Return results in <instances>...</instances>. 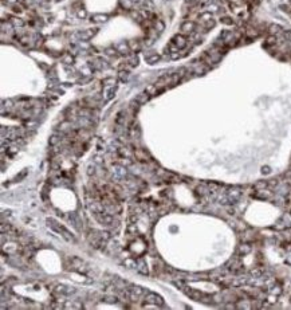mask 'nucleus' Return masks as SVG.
I'll list each match as a JSON object with an SVG mask.
<instances>
[{
  "instance_id": "1",
  "label": "nucleus",
  "mask_w": 291,
  "mask_h": 310,
  "mask_svg": "<svg viewBox=\"0 0 291 310\" xmlns=\"http://www.w3.org/2000/svg\"><path fill=\"white\" fill-rule=\"evenodd\" d=\"M47 224H51L50 227L52 228V230L56 231L58 234H61V236H63L67 242H75V238H74L73 234H71L69 230H67V228L62 227L59 223H56L54 219H48V220H47Z\"/></svg>"
},
{
  "instance_id": "2",
  "label": "nucleus",
  "mask_w": 291,
  "mask_h": 310,
  "mask_svg": "<svg viewBox=\"0 0 291 310\" xmlns=\"http://www.w3.org/2000/svg\"><path fill=\"white\" fill-rule=\"evenodd\" d=\"M145 302L148 303H153V305H157V306H162L164 305V299L157 295L156 293H152V291H148L145 293Z\"/></svg>"
},
{
  "instance_id": "3",
  "label": "nucleus",
  "mask_w": 291,
  "mask_h": 310,
  "mask_svg": "<svg viewBox=\"0 0 291 310\" xmlns=\"http://www.w3.org/2000/svg\"><path fill=\"white\" fill-rule=\"evenodd\" d=\"M95 219H97L101 224H104V226H110V224H113V222H114L113 215L109 214V212H99V214H95Z\"/></svg>"
},
{
  "instance_id": "4",
  "label": "nucleus",
  "mask_w": 291,
  "mask_h": 310,
  "mask_svg": "<svg viewBox=\"0 0 291 310\" xmlns=\"http://www.w3.org/2000/svg\"><path fill=\"white\" fill-rule=\"evenodd\" d=\"M180 30L181 32L184 35H191V34H195L196 31V23L192 20H185L182 22V24L180 26Z\"/></svg>"
},
{
  "instance_id": "5",
  "label": "nucleus",
  "mask_w": 291,
  "mask_h": 310,
  "mask_svg": "<svg viewBox=\"0 0 291 310\" xmlns=\"http://www.w3.org/2000/svg\"><path fill=\"white\" fill-rule=\"evenodd\" d=\"M172 43L176 44V46L178 47V50H182V48H185L187 44H188V38H187V35H184V34H177V35H174L173 37Z\"/></svg>"
},
{
  "instance_id": "6",
  "label": "nucleus",
  "mask_w": 291,
  "mask_h": 310,
  "mask_svg": "<svg viewBox=\"0 0 291 310\" xmlns=\"http://www.w3.org/2000/svg\"><path fill=\"white\" fill-rule=\"evenodd\" d=\"M128 290L130 291V299H133V301H137L138 297L145 295V290L142 289V287H140V286H136V285H130Z\"/></svg>"
},
{
  "instance_id": "7",
  "label": "nucleus",
  "mask_w": 291,
  "mask_h": 310,
  "mask_svg": "<svg viewBox=\"0 0 291 310\" xmlns=\"http://www.w3.org/2000/svg\"><path fill=\"white\" fill-rule=\"evenodd\" d=\"M114 93H115V83H111V85L105 83V87H104V102L110 101L111 98L114 97Z\"/></svg>"
},
{
  "instance_id": "8",
  "label": "nucleus",
  "mask_w": 291,
  "mask_h": 310,
  "mask_svg": "<svg viewBox=\"0 0 291 310\" xmlns=\"http://www.w3.org/2000/svg\"><path fill=\"white\" fill-rule=\"evenodd\" d=\"M55 293L61 294V295H70V294L75 293V289L74 287H69L66 285H56L55 286Z\"/></svg>"
},
{
  "instance_id": "9",
  "label": "nucleus",
  "mask_w": 291,
  "mask_h": 310,
  "mask_svg": "<svg viewBox=\"0 0 291 310\" xmlns=\"http://www.w3.org/2000/svg\"><path fill=\"white\" fill-rule=\"evenodd\" d=\"M113 173H114L115 177L124 179L126 176V168H125V165H122V164H115V165H113Z\"/></svg>"
},
{
  "instance_id": "10",
  "label": "nucleus",
  "mask_w": 291,
  "mask_h": 310,
  "mask_svg": "<svg viewBox=\"0 0 291 310\" xmlns=\"http://www.w3.org/2000/svg\"><path fill=\"white\" fill-rule=\"evenodd\" d=\"M134 157H136L138 161H142V163H146L148 160H150V155L144 149H136L134 150Z\"/></svg>"
},
{
  "instance_id": "11",
  "label": "nucleus",
  "mask_w": 291,
  "mask_h": 310,
  "mask_svg": "<svg viewBox=\"0 0 291 310\" xmlns=\"http://www.w3.org/2000/svg\"><path fill=\"white\" fill-rule=\"evenodd\" d=\"M90 209L93 211L94 214H99V212H104L105 211V204L102 201H93L90 204Z\"/></svg>"
},
{
  "instance_id": "12",
  "label": "nucleus",
  "mask_w": 291,
  "mask_h": 310,
  "mask_svg": "<svg viewBox=\"0 0 291 310\" xmlns=\"http://www.w3.org/2000/svg\"><path fill=\"white\" fill-rule=\"evenodd\" d=\"M136 270L140 273V274H142V275H148V264H146V262H145L144 259L137 260V267H136Z\"/></svg>"
},
{
  "instance_id": "13",
  "label": "nucleus",
  "mask_w": 291,
  "mask_h": 310,
  "mask_svg": "<svg viewBox=\"0 0 291 310\" xmlns=\"http://www.w3.org/2000/svg\"><path fill=\"white\" fill-rule=\"evenodd\" d=\"M90 20L94 22V23H105V22L109 20V16L104 15V13H94L90 17Z\"/></svg>"
},
{
  "instance_id": "14",
  "label": "nucleus",
  "mask_w": 291,
  "mask_h": 310,
  "mask_svg": "<svg viewBox=\"0 0 291 310\" xmlns=\"http://www.w3.org/2000/svg\"><path fill=\"white\" fill-rule=\"evenodd\" d=\"M158 61H160V55H157V54H154V52H150V54H148V55H145V62L148 65H154V63H157Z\"/></svg>"
},
{
  "instance_id": "15",
  "label": "nucleus",
  "mask_w": 291,
  "mask_h": 310,
  "mask_svg": "<svg viewBox=\"0 0 291 310\" xmlns=\"http://www.w3.org/2000/svg\"><path fill=\"white\" fill-rule=\"evenodd\" d=\"M125 121H126V113L125 110H121L115 116V124L117 125H125Z\"/></svg>"
},
{
  "instance_id": "16",
  "label": "nucleus",
  "mask_w": 291,
  "mask_h": 310,
  "mask_svg": "<svg viewBox=\"0 0 291 310\" xmlns=\"http://www.w3.org/2000/svg\"><path fill=\"white\" fill-rule=\"evenodd\" d=\"M149 98H150V96L148 94L146 91L145 93H141V94H138V96L136 97V101L140 103V105H144V103H146L148 101H149Z\"/></svg>"
},
{
  "instance_id": "17",
  "label": "nucleus",
  "mask_w": 291,
  "mask_h": 310,
  "mask_svg": "<svg viewBox=\"0 0 291 310\" xmlns=\"http://www.w3.org/2000/svg\"><path fill=\"white\" fill-rule=\"evenodd\" d=\"M268 32H270V35H276V34L283 32V28L278 24H270L268 26Z\"/></svg>"
},
{
  "instance_id": "18",
  "label": "nucleus",
  "mask_w": 291,
  "mask_h": 310,
  "mask_svg": "<svg viewBox=\"0 0 291 310\" xmlns=\"http://www.w3.org/2000/svg\"><path fill=\"white\" fill-rule=\"evenodd\" d=\"M95 31L97 30H86L85 32H82L79 35V38L82 39V40H89L90 38H93L94 35H95Z\"/></svg>"
},
{
  "instance_id": "19",
  "label": "nucleus",
  "mask_w": 291,
  "mask_h": 310,
  "mask_svg": "<svg viewBox=\"0 0 291 310\" xmlns=\"http://www.w3.org/2000/svg\"><path fill=\"white\" fill-rule=\"evenodd\" d=\"M215 24H216V22H215L213 17H212V19H209V20H207V22H204V23H201V26H203L204 31H208V30L213 28Z\"/></svg>"
},
{
  "instance_id": "20",
  "label": "nucleus",
  "mask_w": 291,
  "mask_h": 310,
  "mask_svg": "<svg viewBox=\"0 0 291 310\" xmlns=\"http://www.w3.org/2000/svg\"><path fill=\"white\" fill-rule=\"evenodd\" d=\"M148 94H149V96L152 97V96H156V94H158L160 91H158V89L157 87H156V85H149V86H148L146 87V90H145Z\"/></svg>"
},
{
  "instance_id": "21",
  "label": "nucleus",
  "mask_w": 291,
  "mask_h": 310,
  "mask_svg": "<svg viewBox=\"0 0 291 310\" xmlns=\"http://www.w3.org/2000/svg\"><path fill=\"white\" fill-rule=\"evenodd\" d=\"M48 142H50L51 146L58 145V144L61 142V136H59V134H52V136L50 137V140H48Z\"/></svg>"
},
{
  "instance_id": "22",
  "label": "nucleus",
  "mask_w": 291,
  "mask_h": 310,
  "mask_svg": "<svg viewBox=\"0 0 291 310\" xmlns=\"http://www.w3.org/2000/svg\"><path fill=\"white\" fill-rule=\"evenodd\" d=\"M66 309H69V308H71V309H82V303L79 302V301H71V302H69L65 306Z\"/></svg>"
},
{
  "instance_id": "23",
  "label": "nucleus",
  "mask_w": 291,
  "mask_h": 310,
  "mask_svg": "<svg viewBox=\"0 0 291 310\" xmlns=\"http://www.w3.org/2000/svg\"><path fill=\"white\" fill-rule=\"evenodd\" d=\"M276 42H278L276 35H268V37L266 38V44H268V46H275Z\"/></svg>"
},
{
  "instance_id": "24",
  "label": "nucleus",
  "mask_w": 291,
  "mask_h": 310,
  "mask_svg": "<svg viewBox=\"0 0 291 310\" xmlns=\"http://www.w3.org/2000/svg\"><path fill=\"white\" fill-rule=\"evenodd\" d=\"M102 301H105V302H107V303H117L118 298L115 297V295H105V297L102 298Z\"/></svg>"
},
{
  "instance_id": "25",
  "label": "nucleus",
  "mask_w": 291,
  "mask_h": 310,
  "mask_svg": "<svg viewBox=\"0 0 291 310\" xmlns=\"http://www.w3.org/2000/svg\"><path fill=\"white\" fill-rule=\"evenodd\" d=\"M199 19H200V22L201 23H204V22H207V20H209V19H212V15H211V12H203V13H200V16H199Z\"/></svg>"
},
{
  "instance_id": "26",
  "label": "nucleus",
  "mask_w": 291,
  "mask_h": 310,
  "mask_svg": "<svg viewBox=\"0 0 291 310\" xmlns=\"http://www.w3.org/2000/svg\"><path fill=\"white\" fill-rule=\"evenodd\" d=\"M125 266H128L129 268H136V267H137V262H136V259H133V258H129V259H126V260H125Z\"/></svg>"
},
{
  "instance_id": "27",
  "label": "nucleus",
  "mask_w": 291,
  "mask_h": 310,
  "mask_svg": "<svg viewBox=\"0 0 291 310\" xmlns=\"http://www.w3.org/2000/svg\"><path fill=\"white\" fill-rule=\"evenodd\" d=\"M128 63L130 65V66H133V67L138 65V58L136 57V54H133V55H130V57L128 58Z\"/></svg>"
},
{
  "instance_id": "28",
  "label": "nucleus",
  "mask_w": 291,
  "mask_h": 310,
  "mask_svg": "<svg viewBox=\"0 0 291 310\" xmlns=\"http://www.w3.org/2000/svg\"><path fill=\"white\" fill-rule=\"evenodd\" d=\"M118 78H119V81H122V82H126V81L129 79V73L128 71H125V70H121L118 73Z\"/></svg>"
},
{
  "instance_id": "29",
  "label": "nucleus",
  "mask_w": 291,
  "mask_h": 310,
  "mask_svg": "<svg viewBox=\"0 0 291 310\" xmlns=\"http://www.w3.org/2000/svg\"><path fill=\"white\" fill-rule=\"evenodd\" d=\"M154 28H156L157 32H162L164 28H165V26H164V23L161 20H156L154 22Z\"/></svg>"
},
{
  "instance_id": "30",
  "label": "nucleus",
  "mask_w": 291,
  "mask_h": 310,
  "mask_svg": "<svg viewBox=\"0 0 291 310\" xmlns=\"http://www.w3.org/2000/svg\"><path fill=\"white\" fill-rule=\"evenodd\" d=\"M98 235H99L101 239L105 240V242L110 240V232H107V231H98Z\"/></svg>"
},
{
  "instance_id": "31",
  "label": "nucleus",
  "mask_w": 291,
  "mask_h": 310,
  "mask_svg": "<svg viewBox=\"0 0 291 310\" xmlns=\"http://www.w3.org/2000/svg\"><path fill=\"white\" fill-rule=\"evenodd\" d=\"M11 22L15 27H23L24 26V22L22 19H17V17H11Z\"/></svg>"
},
{
  "instance_id": "32",
  "label": "nucleus",
  "mask_w": 291,
  "mask_h": 310,
  "mask_svg": "<svg viewBox=\"0 0 291 310\" xmlns=\"http://www.w3.org/2000/svg\"><path fill=\"white\" fill-rule=\"evenodd\" d=\"M250 251H251V247H250L248 244H243V246H241L240 248H239V253H240L241 255H245V254H248Z\"/></svg>"
},
{
  "instance_id": "33",
  "label": "nucleus",
  "mask_w": 291,
  "mask_h": 310,
  "mask_svg": "<svg viewBox=\"0 0 291 310\" xmlns=\"http://www.w3.org/2000/svg\"><path fill=\"white\" fill-rule=\"evenodd\" d=\"M196 192H197L199 195H205V194H208V189H207V187H204V185H199L197 188H196Z\"/></svg>"
},
{
  "instance_id": "34",
  "label": "nucleus",
  "mask_w": 291,
  "mask_h": 310,
  "mask_svg": "<svg viewBox=\"0 0 291 310\" xmlns=\"http://www.w3.org/2000/svg\"><path fill=\"white\" fill-rule=\"evenodd\" d=\"M117 50L121 52H126L129 50V47H128V44H125V43H119L117 46Z\"/></svg>"
},
{
  "instance_id": "35",
  "label": "nucleus",
  "mask_w": 291,
  "mask_h": 310,
  "mask_svg": "<svg viewBox=\"0 0 291 310\" xmlns=\"http://www.w3.org/2000/svg\"><path fill=\"white\" fill-rule=\"evenodd\" d=\"M220 22H221V23H224V24H232V23H234V20H232L231 17H228V16H221L220 17Z\"/></svg>"
},
{
  "instance_id": "36",
  "label": "nucleus",
  "mask_w": 291,
  "mask_h": 310,
  "mask_svg": "<svg viewBox=\"0 0 291 310\" xmlns=\"http://www.w3.org/2000/svg\"><path fill=\"white\" fill-rule=\"evenodd\" d=\"M267 185H268V183H266V181H259L256 185H255V188H256V189H263V188H266Z\"/></svg>"
},
{
  "instance_id": "37",
  "label": "nucleus",
  "mask_w": 291,
  "mask_h": 310,
  "mask_svg": "<svg viewBox=\"0 0 291 310\" xmlns=\"http://www.w3.org/2000/svg\"><path fill=\"white\" fill-rule=\"evenodd\" d=\"M105 52L107 54V55H110V57H113V55H117V50H114V48H106L105 50Z\"/></svg>"
},
{
  "instance_id": "38",
  "label": "nucleus",
  "mask_w": 291,
  "mask_h": 310,
  "mask_svg": "<svg viewBox=\"0 0 291 310\" xmlns=\"http://www.w3.org/2000/svg\"><path fill=\"white\" fill-rule=\"evenodd\" d=\"M77 15H78V17H82V19H85V17H86V11L79 10V11L77 12Z\"/></svg>"
},
{
  "instance_id": "39",
  "label": "nucleus",
  "mask_w": 291,
  "mask_h": 310,
  "mask_svg": "<svg viewBox=\"0 0 291 310\" xmlns=\"http://www.w3.org/2000/svg\"><path fill=\"white\" fill-rule=\"evenodd\" d=\"M87 173L90 175V176L95 173V167H91V165H90V167H89V169H87Z\"/></svg>"
},
{
  "instance_id": "40",
  "label": "nucleus",
  "mask_w": 291,
  "mask_h": 310,
  "mask_svg": "<svg viewBox=\"0 0 291 310\" xmlns=\"http://www.w3.org/2000/svg\"><path fill=\"white\" fill-rule=\"evenodd\" d=\"M65 62H69V63H73V58H71V55H67Z\"/></svg>"
},
{
  "instance_id": "41",
  "label": "nucleus",
  "mask_w": 291,
  "mask_h": 310,
  "mask_svg": "<svg viewBox=\"0 0 291 310\" xmlns=\"http://www.w3.org/2000/svg\"><path fill=\"white\" fill-rule=\"evenodd\" d=\"M263 173H270V168L264 167V168H263Z\"/></svg>"
}]
</instances>
